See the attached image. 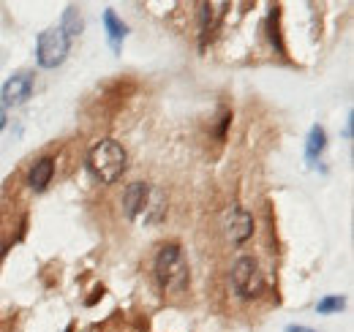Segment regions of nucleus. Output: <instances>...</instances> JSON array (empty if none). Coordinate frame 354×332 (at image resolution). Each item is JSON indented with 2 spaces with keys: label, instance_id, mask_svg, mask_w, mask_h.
I'll use <instances>...</instances> for the list:
<instances>
[{
  "label": "nucleus",
  "instance_id": "nucleus-7",
  "mask_svg": "<svg viewBox=\"0 0 354 332\" xmlns=\"http://www.w3.org/2000/svg\"><path fill=\"white\" fill-rule=\"evenodd\" d=\"M150 185L147 183H142V180H136L131 185H126V191H123V210H126V218H139L145 208H147V202H150Z\"/></svg>",
  "mask_w": 354,
  "mask_h": 332
},
{
  "label": "nucleus",
  "instance_id": "nucleus-16",
  "mask_svg": "<svg viewBox=\"0 0 354 332\" xmlns=\"http://www.w3.org/2000/svg\"><path fill=\"white\" fill-rule=\"evenodd\" d=\"M352 115H349V120H346V131H344V136H346V139H352Z\"/></svg>",
  "mask_w": 354,
  "mask_h": 332
},
{
  "label": "nucleus",
  "instance_id": "nucleus-6",
  "mask_svg": "<svg viewBox=\"0 0 354 332\" xmlns=\"http://www.w3.org/2000/svg\"><path fill=\"white\" fill-rule=\"evenodd\" d=\"M223 229H226V234H229V240L234 246H243L254 234V215L245 208H240V205H232V208L226 210Z\"/></svg>",
  "mask_w": 354,
  "mask_h": 332
},
{
  "label": "nucleus",
  "instance_id": "nucleus-1",
  "mask_svg": "<svg viewBox=\"0 0 354 332\" xmlns=\"http://www.w3.org/2000/svg\"><path fill=\"white\" fill-rule=\"evenodd\" d=\"M153 275L156 284L164 294H185L188 284H191V273H188V261L183 256V248L177 243H167L161 246L153 261Z\"/></svg>",
  "mask_w": 354,
  "mask_h": 332
},
{
  "label": "nucleus",
  "instance_id": "nucleus-11",
  "mask_svg": "<svg viewBox=\"0 0 354 332\" xmlns=\"http://www.w3.org/2000/svg\"><path fill=\"white\" fill-rule=\"evenodd\" d=\"M324 150H327V131H324V125H313L308 131V136H306V158H308V164H316Z\"/></svg>",
  "mask_w": 354,
  "mask_h": 332
},
{
  "label": "nucleus",
  "instance_id": "nucleus-2",
  "mask_svg": "<svg viewBox=\"0 0 354 332\" xmlns=\"http://www.w3.org/2000/svg\"><path fill=\"white\" fill-rule=\"evenodd\" d=\"M129 166V153L118 139H101L90 147L88 169L101 185H115Z\"/></svg>",
  "mask_w": 354,
  "mask_h": 332
},
{
  "label": "nucleus",
  "instance_id": "nucleus-12",
  "mask_svg": "<svg viewBox=\"0 0 354 332\" xmlns=\"http://www.w3.org/2000/svg\"><path fill=\"white\" fill-rule=\"evenodd\" d=\"M68 39H74V36H80L82 33V28H85V22H82V14H80V8L77 6H68L66 11H63V19H60V25H57Z\"/></svg>",
  "mask_w": 354,
  "mask_h": 332
},
{
  "label": "nucleus",
  "instance_id": "nucleus-9",
  "mask_svg": "<svg viewBox=\"0 0 354 332\" xmlns=\"http://www.w3.org/2000/svg\"><path fill=\"white\" fill-rule=\"evenodd\" d=\"M52 177H55V158L44 156V158H39L36 164L28 169V188L36 191V194H41V191L49 188Z\"/></svg>",
  "mask_w": 354,
  "mask_h": 332
},
{
  "label": "nucleus",
  "instance_id": "nucleus-5",
  "mask_svg": "<svg viewBox=\"0 0 354 332\" xmlns=\"http://www.w3.org/2000/svg\"><path fill=\"white\" fill-rule=\"evenodd\" d=\"M33 74L30 71H17V74H11L3 87H0V107L6 109V107H19V104H25L30 95H33Z\"/></svg>",
  "mask_w": 354,
  "mask_h": 332
},
{
  "label": "nucleus",
  "instance_id": "nucleus-4",
  "mask_svg": "<svg viewBox=\"0 0 354 332\" xmlns=\"http://www.w3.org/2000/svg\"><path fill=\"white\" fill-rule=\"evenodd\" d=\"M68 49H71V39L60 28H46L39 33V42H36V63L46 71H52L66 63Z\"/></svg>",
  "mask_w": 354,
  "mask_h": 332
},
{
  "label": "nucleus",
  "instance_id": "nucleus-14",
  "mask_svg": "<svg viewBox=\"0 0 354 332\" xmlns=\"http://www.w3.org/2000/svg\"><path fill=\"white\" fill-rule=\"evenodd\" d=\"M278 11H281L278 6L270 8V42L278 49V55H283V42H281V33H278Z\"/></svg>",
  "mask_w": 354,
  "mask_h": 332
},
{
  "label": "nucleus",
  "instance_id": "nucleus-17",
  "mask_svg": "<svg viewBox=\"0 0 354 332\" xmlns=\"http://www.w3.org/2000/svg\"><path fill=\"white\" fill-rule=\"evenodd\" d=\"M3 128H6V109L0 107V131H3Z\"/></svg>",
  "mask_w": 354,
  "mask_h": 332
},
{
  "label": "nucleus",
  "instance_id": "nucleus-8",
  "mask_svg": "<svg viewBox=\"0 0 354 332\" xmlns=\"http://www.w3.org/2000/svg\"><path fill=\"white\" fill-rule=\"evenodd\" d=\"M223 8H226V3H202L199 6V39H202V46L207 44V39H213V33L218 30Z\"/></svg>",
  "mask_w": 354,
  "mask_h": 332
},
{
  "label": "nucleus",
  "instance_id": "nucleus-15",
  "mask_svg": "<svg viewBox=\"0 0 354 332\" xmlns=\"http://www.w3.org/2000/svg\"><path fill=\"white\" fill-rule=\"evenodd\" d=\"M286 332H316V330H310V327H306V324H289Z\"/></svg>",
  "mask_w": 354,
  "mask_h": 332
},
{
  "label": "nucleus",
  "instance_id": "nucleus-3",
  "mask_svg": "<svg viewBox=\"0 0 354 332\" xmlns=\"http://www.w3.org/2000/svg\"><path fill=\"white\" fill-rule=\"evenodd\" d=\"M229 281H232V291L240 299H257L265 291V273L254 256H240L232 264Z\"/></svg>",
  "mask_w": 354,
  "mask_h": 332
},
{
  "label": "nucleus",
  "instance_id": "nucleus-10",
  "mask_svg": "<svg viewBox=\"0 0 354 332\" xmlns=\"http://www.w3.org/2000/svg\"><path fill=\"white\" fill-rule=\"evenodd\" d=\"M104 28H106L109 49L118 55L120 46H123V42H126V36H129V25L115 14V8H106V11H104Z\"/></svg>",
  "mask_w": 354,
  "mask_h": 332
},
{
  "label": "nucleus",
  "instance_id": "nucleus-13",
  "mask_svg": "<svg viewBox=\"0 0 354 332\" xmlns=\"http://www.w3.org/2000/svg\"><path fill=\"white\" fill-rule=\"evenodd\" d=\"M346 308V297L344 294H327L316 302V313L319 316H333V313H341Z\"/></svg>",
  "mask_w": 354,
  "mask_h": 332
}]
</instances>
